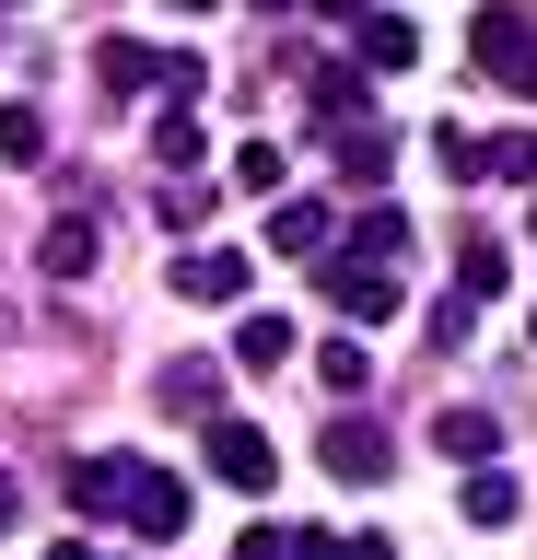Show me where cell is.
<instances>
[{
  "label": "cell",
  "mask_w": 537,
  "mask_h": 560,
  "mask_svg": "<svg viewBox=\"0 0 537 560\" xmlns=\"http://www.w3.org/2000/svg\"><path fill=\"white\" fill-rule=\"evenodd\" d=\"M71 502L82 514H129V537H187V479H164L141 455H82Z\"/></svg>",
  "instance_id": "1"
},
{
  "label": "cell",
  "mask_w": 537,
  "mask_h": 560,
  "mask_svg": "<svg viewBox=\"0 0 537 560\" xmlns=\"http://www.w3.org/2000/svg\"><path fill=\"white\" fill-rule=\"evenodd\" d=\"M467 59L491 70V82H537V12L491 0V12H479V35H467Z\"/></svg>",
  "instance_id": "2"
},
{
  "label": "cell",
  "mask_w": 537,
  "mask_h": 560,
  "mask_svg": "<svg viewBox=\"0 0 537 560\" xmlns=\"http://www.w3.org/2000/svg\"><path fill=\"white\" fill-rule=\"evenodd\" d=\"M211 479L222 490H269V479H281V455H269L257 420H211Z\"/></svg>",
  "instance_id": "3"
},
{
  "label": "cell",
  "mask_w": 537,
  "mask_h": 560,
  "mask_svg": "<svg viewBox=\"0 0 537 560\" xmlns=\"http://www.w3.org/2000/svg\"><path fill=\"white\" fill-rule=\"evenodd\" d=\"M94 257H106V222H94V210H59V222L36 234V269H47V280H82Z\"/></svg>",
  "instance_id": "4"
},
{
  "label": "cell",
  "mask_w": 537,
  "mask_h": 560,
  "mask_svg": "<svg viewBox=\"0 0 537 560\" xmlns=\"http://www.w3.org/2000/svg\"><path fill=\"white\" fill-rule=\"evenodd\" d=\"M176 292H187V304H234V292H246V245H187Z\"/></svg>",
  "instance_id": "5"
},
{
  "label": "cell",
  "mask_w": 537,
  "mask_h": 560,
  "mask_svg": "<svg viewBox=\"0 0 537 560\" xmlns=\"http://www.w3.org/2000/svg\"><path fill=\"white\" fill-rule=\"evenodd\" d=\"M327 467H339V479H386L397 467V444H386V420H327Z\"/></svg>",
  "instance_id": "6"
},
{
  "label": "cell",
  "mask_w": 537,
  "mask_h": 560,
  "mask_svg": "<svg viewBox=\"0 0 537 560\" xmlns=\"http://www.w3.org/2000/svg\"><path fill=\"white\" fill-rule=\"evenodd\" d=\"M327 304L351 315V327H386V315H397V280L386 269H327Z\"/></svg>",
  "instance_id": "7"
},
{
  "label": "cell",
  "mask_w": 537,
  "mask_h": 560,
  "mask_svg": "<svg viewBox=\"0 0 537 560\" xmlns=\"http://www.w3.org/2000/svg\"><path fill=\"white\" fill-rule=\"evenodd\" d=\"M502 280H514L502 234H467V245H456V304H502Z\"/></svg>",
  "instance_id": "8"
},
{
  "label": "cell",
  "mask_w": 537,
  "mask_h": 560,
  "mask_svg": "<svg viewBox=\"0 0 537 560\" xmlns=\"http://www.w3.org/2000/svg\"><path fill=\"white\" fill-rule=\"evenodd\" d=\"M94 82H106V94H141V82H164V47H141V35H106V47H94Z\"/></svg>",
  "instance_id": "9"
},
{
  "label": "cell",
  "mask_w": 537,
  "mask_h": 560,
  "mask_svg": "<svg viewBox=\"0 0 537 560\" xmlns=\"http://www.w3.org/2000/svg\"><path fill=\"white\" fill-rule=\"evenodd\" d=\"M327 234H339L327 199H281V210H269V245H281V257H327Z\"/></svg>",
  "instance_id": "10"
},
{
  "label": "cell",
  "mask_w": 537,
  "mask_h": 560,
  "mask_svg": "<svg viewBox=\"0 0 537 560\" xmlns=\"http://www.w3.org/2000/svg\"><path fill=\"white\" fill-rule=\"evenodd\" d=\"M456 514H467V525H514V514H526V490L502 479V467H467V490H456Z\"/></svg>",
  "instance_id": "11"
},
{
  "label": "cell",
  "mask_w": 537,
  "mask_h": 560,
  "mask_svg": "<svg viewBox=\"0 0 537 560\" xmlns=\"http://www.w3.org/2000/svg\"><path fill=\"white\" fill-rule=\"evenodd\" d=\"M304 105H316V117H339V129H362V70L316 59V70H304Z\"/></svg>",
  "instance_id": "12"
},
{
  "label": "cell",
  "mask_w": 537,
  "mask_h": 560,
  "mask_svg": "<svg viewBox=\"0 0 537 560\" xmlns=\"http://www.w3.org/2000/svg\"><path fill=\"white\" fill-rule=\"evenodd\" d=\"M386 257H409V210H362L351 222V269H386Z\"/></svg>",
  "instance_id": "13"
},
{
  "label": "cell",
  "mask_w": 537,
  "mask_h": 560,
  "mask_svg": "<svg viewBox=\"0 0 537 560\" xmlns=\"http://www.w3.org/2000/svg\"><path fill=\"white\" fill-rule=\"evenodd\" d=\"M432 444L456 455V467H479V455L502 444V420H491V409H444V420H432Z\"/></svg>",
  "instance_id": "14"
},
{
  "label": "cell",
  "mask_w": 537,
  "mask_h": 560,
  "mask_svg": "<svg viewBox=\"0 0 537 560\" xmlns=\"http://www.w3.org/2000/svg\"><path fill=\"white\" fill-rule=\"evenodd\" d=\"M234 362H246V374L292 362V315H246V327H234Z\"/></svg>",
  "instance_id": "15"
},
{
  "label": "cell",
  "mask_w": 537,
  "mask_h": 560,
  "mask_svg": "<svg viewBox=\"0 0 537 560\" xmlns=\"http://www.w3.org/2000/svg\"><path fill=\"white\" fill-rule=\"evenodd\" d=\"M479 175H502V187H537V129H502V140H479Z\"/></svg>",
  "instance_id": "16"
},
{
  "label": "cell",
  "mask_w": 537,
  "mask_h": 560,
  "mask_svg": "<svg viewBox=\"0 0 537 560\" xmlns=\"http://www.w3.org/2000/svg\"><path fill=\"white\" fill-rule=\"evenodd\" d=\"M152 152H164V164H199V152H211V129H199V105H164V129H152Z\"/></svg>",
  "instance_id": "17"
},
{
  "label": "cell",
  "mask_w": 537,
  "mask_h": 560,
  "mask_svg": "<svg viewBox=\"0 0 537 560\" xmlns=\"http://www.w3.org/2000/svg\"><path fill=\"white\" fill-rule=\"evenodd\" d=\"M362 59H374V70H409V59H421V24L374 12V24H362Z\"/></svg>",
  "instance_id": "18"
},
{
  "label": "cell",
  "mask_w": 537,
  "mask_h": 560,
  "mask_svg": "<svg viewBox=\"0 0 537 560\" xmlns=\"http://www.w3.org/2000/svg\"><path fill=\"white\" fill-rule=\"evenodd\" d=\"M386 164H397V140H386V129H339V175H351V187H374Z\"/></svg>",
  "instance_id": "19"
},
{
  "label": "cell",
  "mask_w": 537,
  "mask_h": 560,
  "mask_svg": "<svg viewBox=\"0 0 537 560\" xmlns=\"http://www.w3.org/2000/svg\"><path fill=\"white\" fill-rule=\"evenodd\" d=\"M0 164H47V117L36 105H0Z\"/></svg>",
  "instance_id": "20"
},
{
  "label": "cell",
  "mask_w": 537,
  "mask_h": 560,
  "mask_svg": "<svg viewBox=\"0 0 537 560\" xmlns=\"http://www.w3.org/2000/svg\"><path fill=\"white\" fill-rule=\"evenodd\" d=\"M234 187H257V199H269V187H281V140H246V152H234Z\"/></svg>",
  "instance_id": "21"
},
{
  "label": "cell",
  "mask_w": 537,
  "mask_h": 560,
  "mask_svg": "<svg viewBox=\"0 0 537 560\" xmlns=\"http://www.w3.org/2000/svg\"><path fill=\"white\" fill-rule=\"evenodd\" d=\"M152 222H164V234H199V222H211V199H199V187H164V199H152Z\"/></svg>",
  "instance_id": "22"
},
{
  "label": "cell",
  "mask_w": 537,
  "mask_h": 560,
  "mask_svg": "<svg viewBox=\"0 0 537 560\" xmlns=\"http://www.w3.org/2000/svg\"><path fill=\"white\" fill-rule=\"evenodd\" d=\"M164 409H187V420H211V374H199V362H176V374H164Z\"/></svg>",
  "instance_id": "23"
},
{
  "label": "cell",
  "mask_w": 537,
  "mask_h": 560,
  "mask_svg": "<svg viewBox=\"0 0 537 560\" xmlns=\"http://www.w3.org/2000/svg\"><path fill=\"white\" fill-rule=\"evenodd\" d=\"M292 560H351V537H316V525H304V537H292Z\"/></svg>",
  "instance_id": "24"
},
{
  "label": "cell",
  "mask_w": 537,
  "mask_h": 560,
  "mask_svg": "<svg viewBox=\"0 0 537 560\" xmlns=\"http://www.w3.org/2000/svg\"><path fill=\"white\" fill-rule=\"evenodd\" d=\"M234 560H292V537H281V525H257V537H246Z\"/></svg>",
  "instance_id": "25"
},
{
  "label": "cell",
  "mask_w": 537,
  "mask_h": 560,
  "mask_svg": "<svg viewBox=\"0 0 537 560\" xmlns=\"http://www.w3.org/2000/svg\"><path fill=\"white\" fill-rule=\"evenodd\" d=\"M351 560H397V537H351Z\"/></svg>",
  "instance_id": "26"
},
{
  "label": "cell",
  "mask_w": 537,
  "mask_h": 560,
  "mask_svg": "<svg viewBox=\"0 0 537 560\" xmlns=\"http://www.w3.org/2000/svg\"><path fill=\"white\" fill-rule=\"evenodd\" d=\"M12 514H24V502H12V479H0V537H12Z\"/></svg>",
  "instance_id": "27"
},
{
  "label": "cell",
  "mask_w": 537,
  "mask_h": 560,
  "mask_svg": "<svg viewBox=\"0 0 537 560\" xmlns=\"http://www.w3.org/2000/svg\"><path fill=\"white\" fill-rule=\"evenodd\" d=\"M164 12H222V0H164Z\"/></svg>",
  "instance_id": "28"
},
{
  "label": "cell",
  "mask_w": 537,
  "mask_h": 560,
  "mask_svg": "<svg viewBox=\"0 0 537 560\" xmlns=\"http://www.w3.org/2000/svg\"><path fill=\"white\" fill-rule=\"evenodd\" d=\"M316 12H362V0H316Z\"/></svg>",
  "instance_id": "29"
}]
</instances>
